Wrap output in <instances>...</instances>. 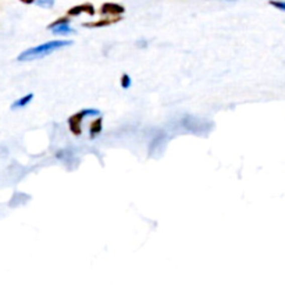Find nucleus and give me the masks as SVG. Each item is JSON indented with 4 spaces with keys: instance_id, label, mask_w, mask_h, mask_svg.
<instances>
[{
    "instance_id": "9",
    "label": "nucleus",
    "mask_w": 285,
    "mask_h": 285,
    "mask_svg": "<svg viewBox=\"0 0 285 285\" xmlns=\"http://www.w3.org/2000/svg\"><path fill=\"white\" fill-rule=\"evenodd\" d=\"M102 119H96L92 124H90V137H96L98 134H101L102 131Z\"/></svg>"
},
{
    "instance_id": "12",
    "label": "nucleus",
    "mask_w": 285,
    "mask_h": 285,
    "mask_svg": "<svg viewBox=\"0 0 285 285\" xmlns=\"http://www.w3.org/2000/svg\"><path fill=\"white\" fill-rule=\"evenodd\" d=\"M270 5L275 9H278V10L285 12V2H282V0H270Z\"/></svg>"
},
{
    "instance_id": "1",
    "label": "nucleus",
    "mask_w": 285,
    "mask_h": 285,
    "mask_svg": "<svg viewBox=\"0 0 285 285\" xmlns=\"http://www.w3.org/2000/svg\"><path fill=\"white\" fill-rule=\"evenodd\" d=\"M72 41H50L35 46V48H31L28 50H25L23 53L18 56V61H31V60L42 59L45 56L52 54L56 50H59L61 48H67V46H71Z\"/></svg>"
},
{
    "instance_id": "11",
    "label": "nucleus",
    "mask_w": 285,
    "mask_h": 285,
    "mask_svg": "<svg viewBox=\"0 0 285 285\" xmlns=\"http://www.w3.org/2000/svg\"><path fill=\"white\" fill-rule=\"evenodd\" d=\"M36 5L39 7H46V9H50L53 7L54 0H36Z\"/></svg>"
},
{
    "instance_id": "6",
    "label": "nucleus",
    "mask_w": 285,
    "mask_h": 285,
    "mask_svg": "<svg viewBox=\"0 0 285 285\" xmlns=\"http://www.w3.org/2000/svg\"><path fill=\"white\" fill-rule=\"evenodd\" d=\"M81 13H88L90 16L95 14V9L92 5H81V6H75L68 10V16H79Z\"/></svg>"
},
{
    "instance_id": "4",
    "label": "nucleus",
    "mask_w": 285,
    "mask_h": 285,
    "mask_svg": "<svg viewBox=\"0 0 285 285\" xmlns=\"http://www.w3.org/2000/svg\"><path fill=\"white\" fill-rule=\"evenodd\" d=\"M124 12V7L120 6V5H116V3H105V5L102 6V13H103V14L119 16V14H123Z\"/></svg>"
},
{
    "instance_id": "13",
    "label": "nucleus",
    "mask_w": 285,
    "mask_h": 285,
    "mask_svg": "<svg viewBox=\"0 0 285 285\" xmlns=\"http://www.w3.org/2000/svg\"><path fill=\"white\" fill-rule=\"evenodd\" d=\"M21 2H24L27 5H31V3H34V0H21Z\"/></svg>"
},
{
    "instance_id": "8",
    "label": "nucleus",
    "mask_w": 285,
    "mask_h": 285,
    "mask_svg": "<svg viewBox=\"0 0 285 285\" xmlns=\"http://www.w3.org/2000/svg\"><path fill=\"white\" fill-rule=\"evenodd\" d=\"M34 99V93H28V95L23 96L21 99H18L13 103L12 109L13 110H17V109H21V107H25L27 105H30V102Z\"/></svg>"
},
{
    "instance_id": "2",
    "label": "nucleus",
    "mask_w": 285,
    "mask_h": 285,
    "mask_svg": "<svg viewBox=\"0 0 285 285\" xmlns=\"http://www.w3.org/2000/svg\"><path fill=\"white\" fill-rule=\"evenodd\" d=\"M182 127L185 130L199 135V134H203V131H210L213 124H210L208 121H202L201 119L192 117V116H185L182 119Z\"/></svg>"
},
{
    "instance_id": "3",
    "label": "nucleus",
    "mask_w": 285,
    "mask_h": 285,
    "mask_svg": "<svg viewBox=\"0 0 285 285\" xmlns=\"http://www.w3.org/2000/svg\"><path fill=\"white\" fill-rule=\"evenodd\" d=\"M88 116H101V112L96 110V109H86V110H82V112H79V113L74 114V116L70 117L68 125H70V130H71L74 135H79L81 134V123Z\"/></svg>"
},
{
    "instance_id": "10",
    "label": "nucleus",
    "mask_w": 285,
    "mask_h": 285,
    "mask_svg": "<svg viewBox=\"0 0 285 285\" xmlns=\"http://www.w3.org/2000/svg\"><path fill=\"white\" fill-rule=\"evenodd\" d=\"M131 83H132V81H131L130 75L128 74H123V77H121V86L124 89H128L131 86Z\"/></svg>"
},
{
    "instance_id": "5",
    "label": "nucleus",
    "mask_w": 285,
    "mask_h": 285,
    "mask_svg": "<svg viewBox=\"0 0 285 285\" xmlns=\"http://www.w3.org/2000/svg\"><path fill=\"white\" fill-rule=\"evenodd\" d=\"M70 23H61L59 25H54L52 28L49 30L52 31V34L54 35H68V34H74V30L70 27Z\"/></svg>"
},
{
    "instance_id": "7",
    "label": "nucleus",
    "mask_w": 285,
    "mask_h": 285,
    "mask_svg": "<svg viewBox=\"0 0 285 285\" xmlns=\"http://www.w3.org/2000/svg\"><path fill=\"white\" fill-rule=\"evenodd\" d=\"M120 18H107V20H101V21H96V23H85L83 27H86V28H99V27H107V25H112L114 23H117Z\"/></svg>"
}]
</instances>
